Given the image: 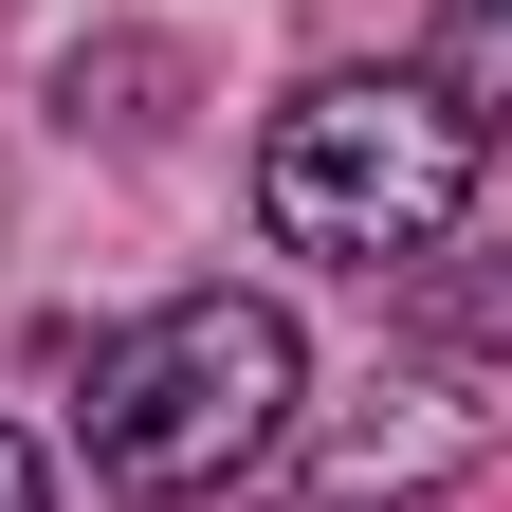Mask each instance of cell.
<instances>
[{
  "instance_id": "2",
  "label": "cell",
  "mask_w": 512,
  "mask_h": 512,
  "mask_svg": "<svg viewBox=\"0 0 512 512\" xmlns=\"http://www.w3.org/2000/svg\"><path fill=\"white\" fill-rule=\"evenodd\" d=\"M476 165L494 147L421 92V55L403 74H311L275 110V147H256V220L293 256H348V275H421V256L476 220Z\"/></svg>"
},
{
  "instance_id": "4",
  "label": "cell",
  "mask_w": 512,
  "mask_h": 512,
  "mask_svg": "<svg viewBox=\"0 0 512 512\" xmlns=\"http://www.w3.org/2000/svg\"><path fill=\"white\" fill-rule=\"evenodd\" d=\"M421 92L476 128V147H512V0H458V19L421 37Z\"/></svg>"
},
{
  "instance_id": "3",
  "label": "cell",
  "mask_w": 512,
  "mask_h": 512,
  "mask_svg": "<svg viewBox=\"0 0 512 512\" xmlns=\"http://www.w3.org/2000/svg\"><path fill=\"white\" fill-rule=\"evenodd\" d=\"M403 403H421V421H348L330 458H311V512H403V494H439V476H458L476 439H494V421H476V403H458L439 366L403 384Z\"/></svg>"
},
{
  "instance_id": "5",
  "label": "cell",
  "mask_w": 512,
  "mask_h": 512,
  "mask_svg": "<svg viewBox=\"0 0 512 512\" xmlns=\"http://www.w3.org/2000/svg\"><path fill=\"white\" fill-rule=\"evenodd\" d=\"M0 512H37V439L19 421H0Z\"/></svg>"
},
{
  "instance_id": "1",
  "label": "cell",
  "mask_w": 512,
  "mask_h": 512,
  "mask_svg": "<svg viewBox=\"0 0 512 512\" xmlns=\"http://www.w3.org/2000/svg\"><path fill=\"white\" fill-rule=\"evenodd\" d=\"M293 403H311L293 311L220 275V293H165V311H128V330L92 348L74 439H92V476H110V494L183 512V494H238L256 458H275V439H293Z\"/></svg>"
}]
</instances>
